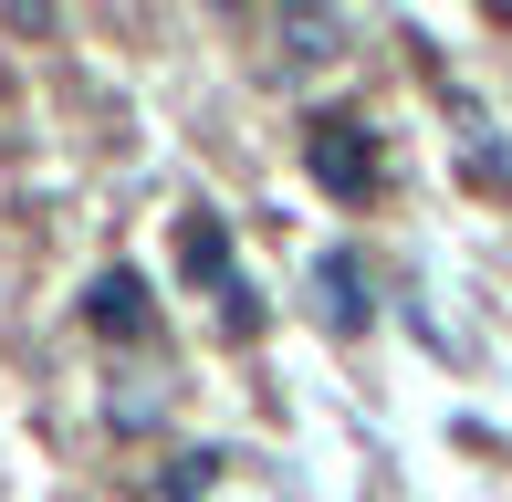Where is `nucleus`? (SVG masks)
<instances>
[{"instance_id":"nucleus-4","label":"nucleus","mask_w":512,"mask_h":502,"mask_svg":"<svg viewBox=\"0 0 512 502\" xmlns=\"http://www.w3.org/2000/svg\"><path fill=\"white\" fill-rule=\"evenodd\" d=\"M314 314H324L335 335H356L366 314H377V293H366V262H356V251H324V262H314Z\"/></svg>"},{"instance_id":"nucleus-1","label":"nucleus","mask_w":512,"mask_h":502,"mask_svg":"<svg viewBox=\"0 0 512 502\" xmlns=\"http://www.w3.org/2000/svg\"><path fill=\"white\" fill-rule=\"evenodd\" d=\"M304 168H314L324 199H366V189L387 178L377 126H366V116H304Z\"/></svg>"},{"instance_id":"nucleus-2","label":"nucleus","mask_w":512,"mask_h":502,"mask_svg":"<svg viewBox=\"0 0 512 502\" xmlns=\"http://www.w3.org/2000/svg\"><path fill=\"white\" fill-rule=\"evenodd\" d=\"M178 262H189V283L220 293V325L230 335L262 325V304H251V283H241V251H230V220L220 210H189V220H178Z\"/></svg>"},{"instance_id":"nucleus-3","label":"nucleus","mask_w":512,"mask_h":502,"mask_svg":"<svg viewBox=\"0 0 512 502\" xmlns=\"http://www.w3.org/2000/svg\"><path fill=\"white\" fill-rule=\"evenodd\" d=\"M84 314H95V335H115V346H147V272H95V293H84Z\"/></svg>"}]
</instances>
